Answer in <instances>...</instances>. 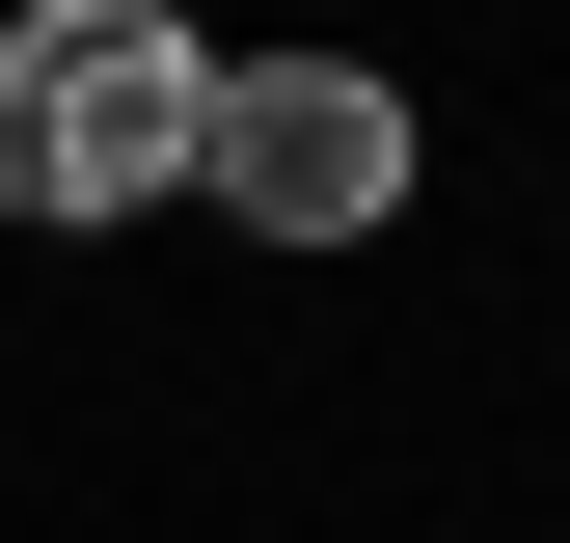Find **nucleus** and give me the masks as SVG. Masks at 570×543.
I'll return each mask as SVG.
<instances>
[{
	"instance_id": "f03ea898",
	"label": "nucleus",
	"mask_w": 570,
	"mask_h": 543,
	"mask_svg": "<svg viewBox=\"0 0 570 543\" xmlns=\"http://www.w3.org/2000/svg\"><path fill=\"white\" fill-rule=\"evenodd\" d=\"M190 190L272 218V245H381V218H407V109L353 82V55H272V82L190 109Z\"/></svg>"
},
{
	"instance_id": "f257e3e1",
	"label": "nucleus",
	"mask_w": 570,
	"mask_h": 543,
	"mask_svg": "<svg viewBox=\"0 0 570 543\" xmlns=\"http://www.w3.org/2000/svg\"><path fill=\"white\" fill-rule=\"evenodd\" d=\"M190 109H218V55H190L164 0L0 28V218H164V190H190Z\"/></svg>"
}]
</instances>
